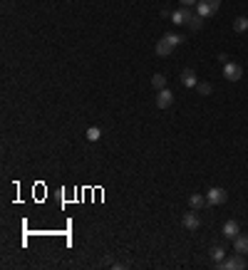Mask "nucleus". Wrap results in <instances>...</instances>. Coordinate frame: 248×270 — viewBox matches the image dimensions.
<instances>
[{
  "label": "nucleus",
  "instance_id": "nucleus-20",
  "mask_svg": "<svg viewBox=\"0 0 248 270\" xmlns=\"http://www.w3.org/2000/svg\"><path fill=\"white\" fill-rule=\"evenodd\" d=\"M206 3H209V5H211V10H214V13H216V10L221 8V0H206Z\"/></svg>",
  "mask_w": 248,
  "mask_h": 270
},
{
  "label": "nucleus",
  "instance_id": "nucleus-18",
  "mask_svg": "<svg viewBox=\"0 0 248 270\" xmlns=\"http://www.w3.org/2000/svg\"><path fill=\"white\" fill-rule=\"evenodd\" d=\"M201 20H203L201 15H194V20H191V23H189V28H191V30H199V28L203 25V23H201Z\"/></svg>",
  "mask_w": 248,
  "mask_h": 270
},
{
  "label": "nucleus",
  "instance_id": "nucleus-2",
  "mask_svg": "<svg viewBox=\"0 0 248 270\" xmlns=\"http://www.w3.org/2000/svg\"><path fill=\"white\" fill-rule=\"evenodd\" d=\"M223 77L229 82H238L243 77V67L236 65V62H226V65H223Z\"/></svg>",
  "mask_w": 248,
  "mask_h": 270
},
{
  "label": "nucleus",
  "instance_id": "nucleus-10",
  "mask_svg": "<svg viewBox=\"0 0 248 270\" xmlns=\"http://www.w3.org/2000/svg\"><path fill=\"white\" fill-rule=\"evenodd\" d=\"M181 85H184V87H196V85H199L196 72H194V70H184V72H181Z\"/></svg>",
  "mask_w": 248,
  "mask_h": 270
},
{
  "label": "nucleus",
  "instance_id": "nucleus-3",
  "mask_svg": "<svg viewBox=\"0 0 248 270\" xmlns=\"http://www.w3.org/2000/svg\"><path fill=\"white\" fill-rule=\"evenodd\" d=\"M191 20H194L191 8H181V10H174V13H171V23H174V25H189Z\"/></svg>",
  "mask_w": 248,
  "mask_h": 270
},
{
  "label": "nucleus",
  "instance_id": "nucleus-17",
  "mask_svg": "<svg viewBox=\"0 0 248 270\" xmlns=\"http://www.w3.org/2000/svg\"><path fill=\"white\" fill-rule=\"evenodd\" d=\"M196 92H199V94H211V85H209V82H199V85H196Z\"/></svg>",
  "mask_w": 248,
  "mask_h": 270
},
{
  "label": "nucleus",
  "instance_id": "nucleus-6",
  "mask_svg": "<svg viewBox=\"0 0 248 270\" xmlns=\"http://www.w3.org/2000/svg\"><path fill=\"white\" fill-rule=\"evenodd\" d=\"M154 52H156L159 57H169V55L174 52V45L169 43V40H167V37H161V40H159V43H156V47H154Z\"/></svg>",
  "mask_w": 248,
  "mask_h": 270
},
{
  "label": "nucleus",
  "instance_id": "nucleus-13",
  "mask_svg": "<svg viewBox=\"0 0 248 270\" xmlns=\"http://www.w3.org/2000/svg\"><path fill=\"white\" fill-rule=\"evenodd\" d=\"M233 30H236V32H246V30H248V17H246V15H241V17L233 20Z\"/></svg>",
  "mask_w": 248,
  "mask_h": 270
},
{
  "label": "nucleus",
  "instance_id": "nucleus-16",
  "mask_svg": "<svg viewBox=\"0 0 248 270\" xmlns=\"http://www.w3.org/2000/svg\"><path fill=\"white\" fill-rule=\"evenodd\" d=\"M99 136H102L99 127H90L87 129V141H99Z\"/></svg>",
  "mask_w": 248,
  "mask_h": 270
},
{
  "label": "nucleus",
  "instance_id": "nucleus-4",
  "mask_svg": "<svg viewBox=\"0 0 248 270\" xmlns=\"http://www.w3.org/2000/svg\"><path fill=\"white\" fill-rule=\"evenodd\" d=\"M218 268H221V270H243V268H246V260H243L241 253H236L233 258H226L223 263H218Z\"/></svg>",
  "mask_w": 248,
  "mask_h": 270
},
{
  "label": "nucleus",
  "instance_id": "nucleus-11",
  "mask_svg": "<svg viewBox=\"0 0 248 270\" xmlns=\"http://www.w3.org/2000/svg\"><path fill=\"white\" fill-rule=\"evenodd\" d=\"M211 258H214L216 265L223 263V260H226V248H223V245H214V248H211Z\"/></svg>",
  "mask_w": 248,
  "mask_h": 270
},
{
  "label": "nucleus",
  "instance_id": "nucleus-5",
  "mask_svg": "<svg viewBox=\"0 0 248 270\" xmlns=\"http://www.w3.org/2000/svg\"><path fill=\"white\" fill-rule=\"evenodd\" d=\"M154 102H156V107H159V109H169V107L174 105V94H171L167 87H164V90L156 92V99H154Z\"/></svg>",
  "mask_w": 248,
  "mask_h": 270
},
{
  "label": "nucleus",
  "instance_id": "nucleus-15",
  "mask_svg": "<svg viewBox=\"0 0 248 270\" xmlns=\"http://www.w3.org/2000/svg\"><path fill=\"white\" fill-rule=\"evenodd\" d=\"M189 206H191V209L196 211V209H201V206H209V203H206V196H199V194H194V196L189 198Z\"/></svg>",
  "mask_w": 248,
  "mask_h": 270
},
{
  "label": "nucleus",
  "instance_id": "nucleus-14",
  "mask_svg": "<svg viewBox=\"0 0 248 270\" xmlns=\"http://www.w3.org/2000/svg\"><path fill=\"white\" fill-rule=\"evenodd\" d=\"M152 87H154L156 92H159V90H164V87H167V77H164V75H159V72H156V75L152 77Z\"/></svg>",
  "mask_w": 248,
  "mask_h": 270
},
{
  "label": "nucleus",
  "instance_id": "nucleus-1",
  "mask_svg": "<svg viewBox=\"0 0 248 270\" xmlns=\"http://www.w3.org/2000/svg\"><path fill=\"white\" fill-rule=\"evenodd\" d=\"M226 198H229V191H226V189H218V186L206 194V203H209V206H223Z\"/></svg>",
  "mask_w": 248,
  "mask_h": 270
},
{
  "label": "nucleus",
  "instance_id": "nucleus-21",
  "mask_svg": "<svg viewBox=\"0 0 248 270\" xmlns=\"http://www.w3.org/2000/svg\"><path fill=\"white\" fill-rule=\"evenodd\" d=\"M179 3H181L184 8H191V5H196V3H199V0H179Z\"/></svg>",
  "mask_w": 248,
  "mask_h": 270
},
{
  "label": "nucleus",
  "instance_id": "nucleus-9",
  "mask_svg": "<svg viewBox=\"0 0 248 270\" xmlns=\"http://www.w3.org/2000/svg\"><path fill=\"white\" fill-rule=\"evenodd\" d=\"M181 223H184V228H189V231H196V228L201 225V218L196 216V211H191V213H186L181 218Z\"/></svg>",
  "mask_w": 248,
  "mask_h": 270
},
{
  "label": "nucleus",
  "instance_id": "nucleus-12",
  "mask_svg": "<svg viewBox=\"0 0 248 270\" xmlns=\"http://www.w3.org/2000/svg\"><path fill=\"white\" fill-rule=\"evenodd\" d=\"M196 13H199L201 17H209L214 10H211V5L206 3V0H199V3H196Z\"/></svg>",
  "mask_w": 248,
  "mask_h": 270
},
{
  "label": "nucleus",
  "instance_id": "nucleus-7",
  "mask_svg": "<svg viewBox=\"0 0 248 270\" xmlns=\"http://www.w3.org/2000/svg\"><path fill=\"white\" fill-rule=\"evenodd\" d=\"M238 233H241L238 221H233V218H231V221H226V223H223V236H226V238H231V240H233Z\"/></svg>",
  "mask_w": 248,
  "mask_h": 270
},
{
  "label": "nucleus",
  "instance_id": "nucleus-19",
  "mask_svg": "<svg viewBox=\"0 0 248 270\" xmlns=\"http://www.w3.org/2000/svg\"><path fill=\"white\" fill-rule=\"evenodd\" d=\"M164 37H167V40H169V43H171L174 47H176V45L181 43V40H184V37H179V35H164Z\"/></svg>",
  "mask_w": 248,
  "mask_h": 270
},
{
  "label": "nucleus",
  "instance_id": "nucleus-8",
  "mask_svg": "<svg viewBox=\"0 0 248 270\" xmlns=\"http://www.w3.org/2000/svg\"><path fill=\"white\" fill-rule=\"evenodd\" d=\"M233 251L241 253V255H248V236L238 233V236L233 238Z\"/></svg>",
  "mask_w": 248,
  "mask_h": 270
}]
</instances>
